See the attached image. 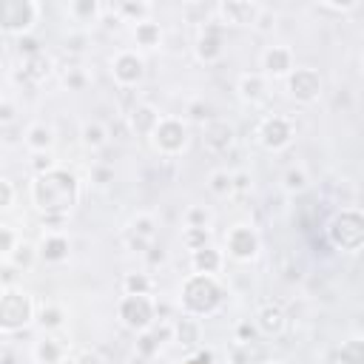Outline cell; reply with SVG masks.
Masks as SVG:
<instances>
[{
    "label": "cell",
    "instance_id": "6da1fadb",
    "mask_svg": "<svg viewBox=\"0 0 364 364\" xmlns=\"http://www.w3.org/2000/svg\"><path fill=\"white\" fill-rule=\"evenodd\" d=\"M80 200V182L74 174L55 168L49 174H37L31 182V202L37 211L46 214H57L66 216Z\"/></svg>",
    "mask_w": 364,
    "mask_h": 364
},
{
    "label": "cell",
    "instance_id": "7a4b0ae2",
    "mask_svg": "<svg viewBox=\"0 0 364 364\" xmlns=\"http://www.w3.org/2000/svg\"><path fill=\"white\" fill-rule=\"evenodd\" d=\"M222 302V288L216 285L214 276L205 273H194V276L182 285V307L188 310V316H205L214 313Z\"/></svg>",
    "mask_w": 364,
    "mask_h": 364
},
{
    "label": "cell",
    "instance_id": "3957f363",
    "mask_svg": "<svg viewBox=\"0 0 364 364\" xmlns=\"http://www.w3.org/2000/svg\"><path fill=\"white\" fill-rule=\"evenodd\" d=\"M34 318V302L23 288H4L0 296V328L4 333H18Z\"/></svg>",
    "mask_w": 364,
    "mask_h": 364
},
{
    "label": "cell",
    "instance_id": "277c9868",
    "mask_svg": "<svg viewBox=\"0 0 364 364\" xmlns=\"http://www.w3.org/2000/svg\"><path fill=\"white\" fill-rule=\"evenodd\" d=\"M43 6L34 4V0H6L4 12H0V20H4V34L9 37H26L31 34L34 23L40 20Z\"/></svg>",
    "mask_w": 364,
    "mask_h": 364
},
{
    "label": "cell",
    "instance_id": "5b68a950",
    "mask_svg": "<svg viewBox=\"0 0 364 364\" xmlns=\"http://www.w3.org/2000/svg\"><path fill=\"white\" fill-rule=\"evenodd\" d=\"M330 239L342 251H358L364 245V214L342 211L330 222Z\"/></svg>",
    "mask_w": 364,
    "mask_h": 364
},
{
    "label": "cell",
    "instance_id": "8992f818",
    "mask_svg": "<svg viewBox=\"0 0 364 364\" xmlns=\"http://www.w3.org/2000/svg\"><path fill=\"white\" fill-rule=\"evenodd\" d=\"M157 302H151L148 296H131L125 293L120 299V318H122V325L131 328V330H151L154 322H157Z\"/></svg>",
    "mask_w": 364,
    "mask_h": 364
},
{
    "label": "cell",
    "instance_id": "52a82bcc",
    "mask_svg": "<svg viewBox=\"0 0 364 364\" xmlns=\"http://www.w3.org/2000/svg\"><path fill=\"white\" fill-rule=\"evenodd\" d=\"M111 74H114V80L122 85V88H131V85H136L143 80V74H146V60L136 55V52H131V49H122V52H117V57L111 60Z\"/></svg>",
    "mask_w": 364,
    "mask_h": 364
},
{
    "label": "cell",
    "instance_id": "ba28073f",
    "mask_svg": "<svg viewBox=\"0 0 364 364\" xmlns=\"http://www.w3.org/2000/svg\"><path fill=\"white\" fill-rule=\"evenodd\" d=\"M151 140H154L157 151H162V154H179L182 148H186V140H188V136H186V125H182L179 120H174V117H162Z\"/></svg>",
    "mask_w": 364,
    "mask_h": 364
},
{
    "label": "cell",
    "instance_id": "9c48e42d",
    "mask_svg": "<svg viewBox=\"0 0 364 364\" xmlns=\"http://www.w3.org/2000/svg\"><path fill=\"white\" fill-rule=\"evenodd\" d=\"M225 242H227V253L239 262H251L259 253V234L248 225H234L231 231H227Z\"/></svg>",
    "mask_w": 364,
    "mask_h": 364
},
{
    "label": "cell",
    "instance_id": "30bf717a",
    "mask_svg": "<svg viewBox=\"0 0 364 364\" xmlns=\"http://www.w3.org/2000/svg\"><path fill=\"white\" fill-rule=\"evenodd\" d=\"M290 136H293V125L282 114H273V117L262 120V125H259V143L265 148H270V151L285 148L290 143Z\"/></svg>",
    "mask_w": 364,
    "mask_h": 364
},
{
    "label": "cell",
    "instance_id": "8fae6325",
    "mask_svg": "<svg viewBox=\"0 0 364 364\" xmlns=\"http://www.w3.org/2000/svg\"><path fill=\"white\" fill-rule=\"evenodd\" d=\"M288 88L299 103H313L322 94V77H318L316 69H296L288 77Z\"/></svg>",
    "mask_w": 364,
    "mask_h": 364
},
{
    "label": "cell",
    "instance_id": "7c38bea8",
    "mask_svg": "<svg viewBox=\"0 0 364 364\" xmlns=\"http://www.w3.org/2000/svg\"><path fill=\"white\" fill-rule=\"evenodd\" d=\"M262 12L259 4H248V0H227V4H216V20L222 26H253L256 15Z\"/></svg>",
    "mask_w": 364,
    "mask_h": 364
},
{
    "label": "cell",
    "instance_id": "4fadbf2b",
    "mask_svg": "<svg viewBox=\"0 0 364 364\" xmlns=\"http://www.w3.org/2000/svg\"><path fill=\"white\" fill-rule=\"evenodd\" d=\"M197 57L202 63H214L222 57V23L219 20H211L197 37Z\"/></svg>",
    "mask_w": 364,
    "mask_h": 364
},
{
    "label": "cell",
    "instance_id": "5bb4252c",
    "mask_svg": "<svg viewBox=\"0 0 364 364\" xmlns=\"http://www.w3.org/2000/svg\"><path fill=\"white\" fill-rule=\"evenodd\" d=\"M40 259L49 262V265H60L69 259V239L60 234V231H46L43 239H40V248H37Z\"/></svg>",
    "mask_w": 364,
    "mask_h": 364
},
{
    "label": "cell",
    "instance_id": "9a60e30c",
    "mask_svg": "<svg viewBox=\"0 0 364 364\" xmlns=\"http://www.w3.org/2000/svg\"><path fill=\"white\" fill-rule=\"evenodd\" d=\"M205 146L211 148V151H216V154H225L227 148L234 146V128L227 125L225 120H208L205 122Z\"/></svg>",
    "mask_w": 364,
    "mask_h": 364
},
{
    "label": "cell",
    "instance_id": "2e32d148",
    "mask_svg": "<svg viewBox=\"0 0 364 364\" xmlns=\"http://www.w3.org/2000/svg\"><path fill=\"white\" fill-rule=\"evenodd\" d=\"M262 66L270 77H290L293 71V55L290 49H285V46H270V49L262 55Z\"/></svg>",
    "mask_w": 364,
    "mask_h": 364
},
{
    "label": "cell",
    "instance_id": "e0dca14e",
    "mask_svg": "<svg viewBox=\"0 0 364 364\" xmlns=\"http://www.w3.org/2000/svg\"><path fill=\"white\" fill-rule=\"evenodd\" d=\"M256 328H259V333H265V336H279L282 330H285V313L279 310V307H273V304H262L259 310H256Z\"/></svg>",
    "mask_w": 364,
    "mask_h": 364
},
{
    "label": "cell",
    "instance_id": "ac0fdd59",
    "mask_svg": "<svg viewBox=\"0 0 364 364\" xmlns=\"http://www.w3.org/2000/svg\"><path fill=\"white\" fill-rule=\"evenodd\" d=\"M55 146V128L46 122H31L26 128V148H31L34 154H46Z\"/></svg>",
    "mask_w": 364,
    "mask_h": 364
},
{
    "label": "cell",
    "instance_id": "d6986e66",
    "mask_svg": "<svg viewBox=\"0 0 364 364\" xmlns=\"http://www.w3.org/2000/svg\"><path fill=\"white\" fill-rule=\"evenodd\" d=\"M160 120H162V117H160L151 106H136V108L131 111V131H136L140 136H154Z\"/></svg>",
    "mask_w": 364,
    "mask_h": 364
},
{
    "label": "cell",
    "instance_id": "ffe728a7",
    "mask_svg": "<svg viewBox=\"0 0 364 364\" xmlns=\"http://www.w3.org/2000/svg\"><path fill=\"white\" fill-rule=\"evenodd\" d=\"M52 69H55V60L46 55V52H40V55L23 60V80H29V83H43L46 77L52 74Z\"/></svg>",
    "mask_w": 364,
    "mask_h": 364
},
{
    "label": "cell",
    "instance_id": "44dd1931",
    "mask_svg": "<svg viewBox=\"0 0 364 364\" xmlns=\"http://www.w3.org/2000/svg\"><path fill=\"white\" fill-rule=\"evenodd\" d=\"M66 12L74 23H91L106 12V6H100L97 0H71V4L66 6Z\"/></svg>",
    "mask_w": 364,
    "mask_h": 364
},
{
    "label": "cell",
    "instance_id": "7402d4cb",
    "mask_svg": "<svg viewBox=\"0 0 364 364\" xmlns=\"http://www.w3.org/2000/svg\"><path fill=\"white\" fill-rule=\"evenodd\" d=\"M200 336H202V328L194 316H186V318H176L174 322V339L182 342L186 347H197L200 344Z\"/></svg>",
    "mask_w": 364,
    "mask_h": 364
},
{
    "label": "cell",
    "instance_id": "603a6c76",
    "mask_svg": "<svg viewBox=\"0 0 364 364\" xmlns=\"http://www.w3.org/2000/svg\"><path fill=\"white\" fill-rule=\"evenodd\" d=\"M63 356H66V347L52 336H46L34 344V361H40V364H60Z\"/></svg>",
    "mask_w": 364,
    "mask_h": 364
},
{
    "label": "cell",
    "instance_id": "cb8c5ba5",
    "mask_svg": "<svg viewBox=\"0 0 364 364\" xmlns=\"http://www.w3.org/2000/svg\"><path fill=\"white\" fill-rule=\"evenodd\" d=\"M191 265L197 273H205V276H214V273L222 267V253L214 248H200L191 253Z\"/></svg>",
    "mask_w": 364,
    "mask_h": 364
},
{
    "label": "cell",
    "instance_id": "d4e9b609",
    "mask_svg": "<svg viewBox=\"0 0 364 364\" xmlns=\"http://www.w3.org/2000/svg\"><path fill=\"white\" fill-rule=\"evenodd\" d=\"M111 12H114L120 20L131 18L134 23H146L148 15H151V4H146V0H136V4H131V0H122V4H114V6H111Z\"/></svg>",
    "mask_w": 364,
    "mask_h": 364
},
{
    "label": "cell",
    "instance_id": "484cf974",
    "mask_svg": "<svg viewBox=\"0 0 364 364\" xmlns=\"http://www.w3.org/2000/svg\"><path fill=\"white\" fill-rule=\"evenodd\" d=\"M37 259H40L37 248H34V245H29V242H20V245H18V251L12 253V259H9V262H4V265H15L18 270H31V267L37 265Z\"/></svg>",
    "mask_w": 364,
    "mask_h": 364
},
{
    "label": "cell",
    "instance_id": "4316f807",
    "mask_svg": "<svg viewBox=\"0 0 364 364\" xmlns=\"http://www.w3.org/2000/svg\"><path fill=\"white\" fill-rule=\"evenodd\" d=\"M83 143L91 148V151H97L108 143V131L103 122H85L83 125Z\"/></svg>",
    "mask_w": 364,
    "mask_h": 364
},
{
    "label": "cell",
    "instance_id": "83f0119b",
    "mask_svg": "<svg viewBox=\"0 0 364 364\" xmlns=\"http://www.w3.org/2000/svg\"><path fill=\"white\" fill-rule=\"evenodd\" d=\"M239 94L251 103H256L265 94V77L262 74H242L239 80Z\"/></svg>",
    "mask_w": 364,
    "mask_h": 364
},
{
    "label": "cell",
    "instance_id": "f1b7e54d",
    "mask_svg": "<svg viewBox=\"0 0 364 364\" xmlns=\"http://www.w3.org/2000/svg\"><path fill=\"white\" fill-rule=\"evenodd\" d=\"M208 191L214 197H227V194H234V174H227V171H214L208 176Z\"/></svg>",
    "mask_w": 364,
    "mask_h": 364
},
{
    "label": "cell",
    "instance_id": "f546056e",
    "mask_svg": "<svg viewBox=\"0 0 364 364\" xmlns=\"http://www.w3.org/2000/svg\"><path fill=\"white\" fill-rule=\"evenodd\" d=\"M160 37H162V31H160V26L151 23V20L136 23V29H134V40L140 43V46H146V49H154V46H160Z\"/></svg>",
    "mask_w": 364,
    "mask_h": 364
},
{
    "label": "cell",
    "instance_id": "4dcf8cb0",
    "mask_svg": "<svg viewBox=\"0 0 364 364\" xmlns=\"http://www.w3.org/2000/svg\"><path fill=\"white\" fill-rule=\"evenodd\" d=\"M122 285H125V293H131V296H151V290H154V282L146 273H128Z\"/></svg>",
    "mask_w": 364,
    "mask_h": 364
},
{
    "label": "cell",
    "instance_id": "1f68e13d",
    "mask_svg": "<svg viewBox=\"0 0 364 364\" xmlns=\"http://www.w3.org/2000/svg\"><path fill=\"white\" fill-rule=\"evenodd\" d=\"M20 242H23V237H18L12 225H0V256H4V262L12 259V253L18 251Z\"/></svg>",
    "mask_w": 364,
    "mask_h": 364
},
{
    "label": "cell",
    "instance_id": "d6a6232c",
    "mask_svg": "<svg viewBox=\"0 0 364 364\" xmlns=\"http://www.w3.org/2000/svg\"><path fill=\"white\" fill-rule=\"evenodd\" d=\"M339 364H364V339H350L339 350Z\"/></svg>",
    "mask_w": 364,
    "mask_h": 364
},
{
    "label": "cell",
    "instance_id": "836d02e7",
    "mask_svg": "<svg viewBox=\"0 0 364 364\" xmlns=\"http://www.w3.org/2000/svg\"><path fill=\"white\" fill-rule=\"evenodd\" d=\"M37 322L43 325V330H57V328L63 325V310H60L57 304H43Z\"/></svg>",
    "mask_w": 364,
    "mask_h": 364
},
{
    "label": "cell",
    "instance_id": "e575fe53",
    "mask_svg": "<svg viewBox=\"0 0 364 364\" xmlns=\"http://www.w3.org/2000/svg\"><path fill=\"white\" fill-rule=\"evenodd\" d=\"M282 186H285L288 194H299V191L307 188V174H304L302 168H290V171L285 174V179H282Z\"/></svg>",
    "mask_w": 364,
    "mask_h": 364
},
{
    "label": "cell",
    "instance_id": "d590c367",
    "mask_svg": "<svg viewBox=\"0 0 364 364\" xmlns=\"http://www.w3.org/2000/svg\"><path fill=\"white\" fill-rule=\"evenodd\" d=\"M131 234L134 237H140V239H154V219L148 216V214H143V216H136L134 222H131Z\"/></svg>",
    "mask_w": 364,
    "mask_h": 364
},
{
    "label": "cell",
    "instance_id": "8d00e7d4",
    "mask_svg": "<svg viewBox=\"0 0 364 364\" xmlns=\"http://www.w3.org/2000/svg\"><path fill=\"white\" fill-rule=\"evenodd\" d=\"M85 83H88V77H85V71H83L80 66H71V69L63 71V85H66V88H71V91H83Z\"/></svg>",
    "mask_w": 364,
    "mask_h": 364
},
{
    "label": "cell",
    "instance_id": "74e56055",
    "mask_svg": "<svg viewBox=\"0 0 364 364\" xmlns=\"http://www.w3.org/2000/svg\"><path fill=\"white\" fill-rule=\"evenodd\" d=\"M182 242H186L191 251L205 248V242H208V227H186V234H182Z\"/></svg>",
    "mask_w": 364,
    "mask_h": 364
},
{
    "label": "cell",
    "instance_id": "f35d334b",
    "mask_svg": "<svg viewBox=\"0 0 364 364\" xmlns=\"http://www.w3.org/2000/svg\"><path fill=\"white\" fill-rule=\"evenodd\" d=\"M136 353H140L143 358H154V356L160 353V342L154 339L151 330H146V333L140 336V342H136Z\"/></svg>",
    "mask_w": 364,
    "mask_h": 364
},
{
    "label": "cell",
    "instance_id": "ab89813d",
    "mask_svg": "<svg viewBox=\"0 0 364 364\" xmlns=\"http://www.w3.org/2000/svg\"><path fill=\"white\" fill-rule=\"evenodd\" d=\"M18 52H20V57H23V60H29V57H34V55H40V52H43V46H40V40H37V37L26 34V37H18Z\"/></svg>",
    "mask_w": 364,
    "mask_h": 364
},
{
    "label": "cell",
    "instance_id": "60d3db41",
    "mask_svg": "<svg viewBox=\"0 0 364 364\" xmlns=\"http://www.w3.org/2000/svg\"><path fill=\"white\" fill-rule=\"evenodd\" d=\"M55 168H57V162H55L52 151L34 154V160H31V171H34V176H37V174H49V171H55Z\"/></svg>",
    "mask_w": 364,
    "mask_h": 364
},
{
    "label": "cell",
    "instance_id": "b9f144b4",
    "mask_svg": "<svg viewBox=\"0 0 364 364\" xmlns=\"http://www.w3.org/2000/svg\"><path fill=\"white\" fill-rule=\"evenodd\" d=\"M208 222H211V214L205 208H188V214H186L188 227H208Z\"/></svg>",
    "mask_w": 364,
    "mask_h": 364
},
{
    "label": "cell",
    "instance_id": "7bdbcfd3",
    "mask_svg": "<svg viewBox=\"0 0 364 364\" xmlns=\"http://www.w3.org/2000/svg\"><path fill=\"white\" fill-rule=\"evenodd\" d=\"M12 205H15V186H12L9 176H4L0 179V208L9 211Z\"/></svg>",
    "mask_w": 364,
    "mask_h": 364
},
{
    "label": "cell",
    "instance_id": "ee69618b",
    "mask_svg": "<svg viewBox=\"0 0 364 364\" xmlns=\"http://www.w3.org/2000/svg\"><path fill=\"white\" fill-rule=\"evenodd\" d=\"M259 31H270L273 26H276V12L273 9H267V6H262V12L256 15V23H253Z\"/></svg>",
    "mask_w": 364,
    "mask_h": 364
},
{
    "label": "cell",
    "instance_id": "f6af8a7d",
    "mask_svg": "<svg viewBox=\"0 0 364 364\" xmlns=\"http://www.w3.org/2000/svg\"><path fill=\"white\" fill-rule=\"evenodd\" d=\"M259 333V328H256V322H239L237 325V342L239 344H251V339Z\"/></svg>",
    "mask_w": 364,
    "mask_h": 364
},
{
    "label": "cell",
    "instance_id": "bcb514c9",
    "mask_svg": "<svg viewBox=\"0 0 364 364\" xmlns=\"http://www.w3.org/2000/svg\"><path fill=\"white\" fill-rule=\"evenodd\" d=\"M85 43H88V34H85V31L69 34V37H66V52H83Z\"/></svg>",
    "mask_w": 364,
    "mask_h": 364
},
{
    "label": "cell",
    "instance_id": "7dc6e473",
    "mask_svg": "<svg viewBox=\"0 0 364 364\" xmlns=\"http://www.w3.org/2000/svg\"><path fill=\"white\" fill-rule=\"evenodd\" d=\"M91 176H94V186H108V182H111V168H106V165H91Z\"/></svg>",
    "mask_w": 364,
    "mask_h": 364
},
{
    "label": "cell",
    "instance_id": "c3c4849f",
    "mask_svg": "<svg viewBox=\"0 0 364 364\" xmlns=\"http://www.w3.org/2000/svg\"><path fill=\"white\" fill-rule=\"evenodd\" d=\"M318 12H333V15H344V12H356V4H318Z\"/></svg>",
    "mask_w": 364,
    "mask_h": 364
},
{
    "label": "cell",
    "instance_id": "681fc988",
    "mask_svg": "<svg viewBox=\"0 0 364 364\" xmlns=\"http://www.w3.org/2000/svg\"><path fill=\"white\" fill-rule=\"evenodd\" d=\"M0 122H4V128L15 125V106H12V100H4V106H0Z\"/></svg>",
    "mask_w": 364,
    "mask_h": 364
},
{
    "label": "cell",
    "instance_id": "f907efd6",
    "mask_svg": "<svg viewBox=\"0 0 364 364\" xmlns=\"http://www.w3.org/2000/svg\"><path fill=\"white\" fill-rule=\"evenodd\" d=\"M248 188H251V176H248L245 171L234 174V194H245Z\"/></svg>",
    "mask_w": 364,
    "mask_h": 364
},
{
    "label": "cell",
    "instance_id": "816d5d0a",
    "mask_svg": "<svg viewBox=\"0 0 364 364\" xmlns=\"http://www.w3.org/2000/svg\"><path fill=\"white\" fill-rule=\"evenodd\" d=\"M74 364H103V356L94 353V350H83V353L74 358Z\"/></svg>",
    "mask_w": 364,
    "mask_h": 364
},
{
    "label": "cell",
    "instance_id": "f5cc1de1",
    "mask_svg": "<svg viewBox=\"0 0 364 364\" xmlns=\"http://www.w3.org/2000/svg\"><path fill=\"white\" fill-rule=\"evenodd\" d=\"M191 117L197 120V122H208L211 120V114H208V106H202V103H191Z\"/></svg>",
    "mask_w": 364,
    "mask_h": 364
},
{
    "label": "cell",
    "instance_id": "db71d44e",
    "mask_svg": "<svg viewBox=\"0 0 364 364\" xmlns=\"http://www.w3.org/2000/svg\"><path fill=\"white\" fill-rule=\"evenodd\" d=\"M15 276H18V267L4 265V288H15Z\"/></svg>",
    "mask_w": 364,
    "mask_h": 364
},
{
    "label": "cell",
    "instance_id": "11a10c76",
    "mask_svg": "<svg viewBox=\"0 0 364 364\" xmlns=\"http://www.w3.org/2000/svg\"><path fill=\"white\" fill-rule=\"evenodd\" d=\"M146 256H148V262H151V265H160V262L165 259V251H162V248H157V245H151V248L146 251Z\"/></svg>",
    "mask_w": 364,
    "mask_h": 364
},
{
    "label": "cell",
    "instance_id": "9f6ffc18",
    "mask_svg": "<svg viewBox=\"0 0 364 364\" xmlns=\"http://www.w3.org/2000/svg\"><path fill=\"white\" fill-rule=\"evenodd\" d=\"M188 364H211V356L208 353H200L194 361H188Z\"/></svg>",
    "mask_w": 364,
    "mask_h": 364
},
{
    "label": "cell",
    "instance_id": "6f0895ef",
    "mask_svg": "<svg viewBox=\"0 0 364 364\" xmlns=\"http://www.w3.org/2000/svg\"><path fill=\"white\" fill-rule=\"evenodd\" d=\"M4 364H15V358H12V353H6V356H4Z\"/></svg>",
    "mask_w": 364,
    "mask_h": 364
},
{
    "label": "cell",
    "instance_id": "680465c9",
    "mask_svg": "<svg viewBox=\"0 0 364 364\" xmlns=\"http://www.w3.org/2000/svg\"><path fill=\"white\" fill-rule=\"evenodd\" d=\"M267 364H282V361H267Z\"/></svg>",
    "mask_w": 364,
    "mask_h": 364
},
{
    "label": "cell",
    "instance_id": "91938a15",
    "mask_svg": "<svg viewBox=\"0 0 364 364\" xmlns=\"http://www.w3.org/2000/svg\"><path fill=\"white\" fill-rule=\"evenodd\" d=\"M31 364H40V361H31Z\"/></svg>",
    "mask_w": 364,
    "mask_h": 364
}]
</instances>
